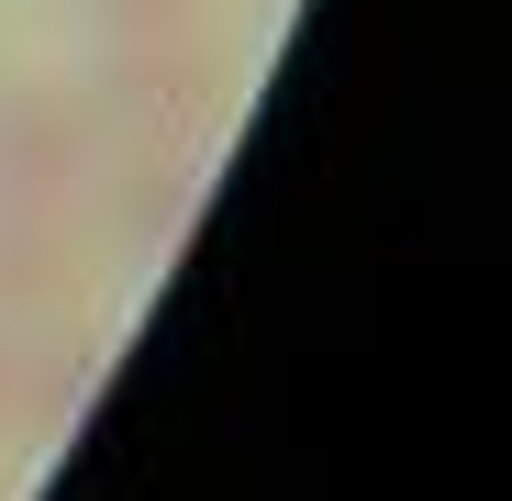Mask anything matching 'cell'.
Returning <instances> with one entry per match:
<instances>
[{
	"mask_svg": "<svg viewBox=\"0 0 512 501\" xmlns=\"http://www.w3.org/2000/svg\"><path fill=\"white\" fill-rule=\"evenodd\" d=\"M78 101H90L112 156H201L234 123V67L201 45V23L190 34H101Z\"/></svg>",
	"mask_w": 512,
	"mask_h": 501,
	"instance_id": "cell-1",
	"label": "cell"
},
{
	"mask_svg": "<svg viewBox=\"0 0 512 501\" xmlns=\"http://www.w3.org/2000/svg\"><path fill=\"white\" fill-rule=\"evenodd\" d=\"M101 179V123L78 90L34 78V90H0V212H34V201H90Z\"/></svg>",
	"mask_w": 512,
	"mask_h": 501,
	"instance_id": "cell-2",
	"label": "cell"
},
{
	"mask_svg": "<svg viewBox=\"0 0 512 501\" xmlns=\"http://www.w3.org/2000/svg\"><path fill=\"white\" fill-rule=\"evenodd\" d=\"M90 257L101 234L78 201H34V212H0V323H45L90 301Z\"/></svg>",
	"mask_w": 512,
	"mask_h": 501,
	"instance_id": "cell-3",
	"label": "cell"
},
{
	"mask_svg": "<svg viewBox=\"0 0 512 501\" xmlns=\"http://www.w3.org/2000/svg\"><path fill=\"white\" fill-rule=\"evenodd\" d=\"M78 212L112 257H167L179 223L201 212V156H112V179H90Z\"/></svg>",
	"mask_w": 512,
	"mask_h": 501,
	"instance_id": "cell-4",
	"label": "cell"
},
{
	"mask_svg": "<svg viewBox=\"0 0 512 501\" xmlns=\"http://www.w3.org/2000/svg\"><path fill=\"white\" fill-rule=\"evenodd\" d=\"M101 379V334L78 312H45V323H12V435L23 446H56L78 424V401Z\"/></svg>",
	"mask_w": 512,
	"mask_h": 501,
	"instance_id": "cell-5",
	"label": "cell"
},
{
	"mask_svg": "<svg viewBox=\"0 0 512 501\" xmlns=\"http://www.w3.org/2000/svg\"><path fill=\"white\" fill-rule=\"evenodd\" d=\"M101 34H190L201 23V0H90Z\"/></svg>",
	"mask_w": 512,
	"mask_h": 501,
	"instance_id": "cell-6",
	"label": "cell"
},
{
	"mask_svg": "<svg viewBox=\"0 0 512 501\" xmlns=\"http://www.w3.org/2000/svg\"><path fill=\"white\" fill-rule=\"evenodd\" d=\"M0 446H12V323H0Z\"/></svg>",
	"mask_w": 512,
	"mask_h": 501,
	"instance_id": "cell-7",
	"label": "cell"
}]
</instances>
